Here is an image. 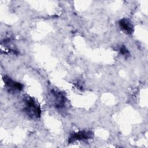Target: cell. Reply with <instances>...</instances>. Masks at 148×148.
<instances>
[{
    "label": "cell",
    "mask_w": 148,
    "mask_h": 148,
    "mask_svg": "<svg viewBox=\"0 0 148 148\" xmlns=\"http://www.w3.org/2000/svg\"><path fill=\"white\" fill-rule=\"evenodd\" d=\"M24 112L28 116L33 119L39 118L41 109L38 103L32 98L27 97L24 101Z\"/></svg>",
    "instance_id": "obj_1"
},
{
    "label": "cell",
    "mask_w": 148,
    "mask_h": 148,
    "mask_svg": "<svg viewBox=\"0 0 148 148\" xmlns=\"http://www.w3.org/2000/svg\"><path fill=\"white\" fill-rule=\"evenodd\" d=\"M3 80L5 83V85L9 92H16L23 90V86L20 83L16 82L12 79L10 77L7 76H5L3 77Z\"/></svg>",
    "instance_id": "obj_2"
},
{
    "label": "cell",
    "mask_w": 148,
    "mask_h": 148,
    "mask_svg": "<svg viewBox=\"0 0 148 148\" xmlns=\"http://www.w3.org/2000/svg\"><path fill=\"white\" fill-rule=\"evenodd\" d=\"M93 133L91 131H82L72 134L68 139V143H71L77 140H87L92 138Z\"/></svg>",
    "instance_id": "obj_3"
},
{
    "label": "cell",
    "mask_w": 148,
    "mask_h": 148,
    "mask_svg": "<svg viewBox=\"0 0 148 148\" xmlns=\"http://www.w3.org/2000/svg\"><path fill=\"white\" fill-rule=\"evenodd\" d=\"M51 93L53 97V102L56 108L61 109H62L66 103V98L64 94L58 91L52 90Z\"/></svg>",
    "instance_id": "obj_4"
},
{
    "label": "cell",
    "mask_w": 148,
    "mask_h": 148,
    "mask_svg": "<svg viewBox=\"0 0 148 148\" xmlns=\"http://www.w3.org/2000/svg\"><path fill=\"white\" fill-rule=\"evenodd\" d=\"M119 26L126 34L131 35L134 32V27L131 22L127 18H122L119 21Z\"/></svg>",
    "instance_id": "obj_5"
},
{
    "label": "cell",
    "mask_w": 148,
    "mask_h": 148,
    "mask_svg": "<svg viewBox=\"0 0 148 148\" xmlns=\"http://www.w3.org/2000/svg\"><path fill=\"white\" fill-rule=\"evenodd\" d=\"M120 53L125 57H128L130 55V52L125 46H121V47L120 48Z\"/></svg>",
    "instance_id": "obj_6"
}]
</instances>
